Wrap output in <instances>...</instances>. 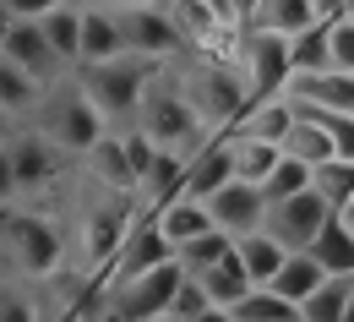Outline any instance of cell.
Listing matches in <instances>:
<instances>
[{
    "instance_id": "cell-41",
    "label": "cell",
    "mask_w": 354,
    "mask_h": 322,
    "mask_svg": "<svg viewBox=\"0 0 354 322\" xmlns=\"http://www.w3.org/2000/svg\"><path fill=\"white\" fill-rule=\"evenodd\" d=\"M17 137H22V132H17V120H11L6 109H0V153H6V147H11Z\"/></svg>"
},
{
    "instance_id": "cell-12",
    "label": "cell",
    "mask_w": 354,
    "mask_h": 322,
    "mask_svg": "<svg viewBox=\"0 0 354 322\" xmlns=\"http://www.w3.org/2000/svg\"><path fill=\"white\" fill-rule=\"evenodd\" d=\"M11 11H17V6H11ZM0 55H6L11 66H22L39 88H49V82L60 88V66H66V60L49 49L39 17H22V11H17V22H11V33H6V49H0Z\"/></svg>"
},
{
    "instance_id": "cell-5",
    "label": "cell",
    "mask_w": 354,
    "mask_h": 322,
    "mask_svg": "<svg viewBox=\"0 0 354 322\" xmlns=\"http://www.w3.org/2000/svg\"><path fill=\"white\" fill-rule=\"evenodd\" d=\"M6 251H11V268L28 278H49L66 257V240L60 224H49L44 213H11L6 224Z\"/></svg>"
},
{
    "instance_id": "cell-32",
    "label": "cell",
    "mask_w": 354,
    "mask_h": 322,
    "mask_svg": "<svg viewBox=\"0 0 354 322\" xmlns=\"http://www.w3.org/2000/svg\"><path fill=\"white\" fill-rule=\"evenodd\" d=\"M306 191H316V170L283 153V164H278V175H272V181L262 186L267 208H278V202H295V197H306Z\"/></svg>"
},
{
    "instance_id": "cell-9",
    "label": "cell",
    "mask_w": 354,
    "mask_h": 322,
    "mask_svg": "<svg viewBox=\"0 0 354 322\" xmlns=\"http://www.w3.org/2000/svg\"><path fill=\"white\" fill-rule=\"evenodd\" d=\"M120 28H126V55L136 60H169L175 49H185L169 6H120Z\"/></svg>"
},
{
    "instance_id": "cell-33",
    "label": "cell",
    "mask_w": 354,
    "mask_h": 322,
    "mask_svg": "<svg viewBox=\"0 0 354 322\" xmlns=\"http://www.w3.org/2000/svg\"><path fill=\"white\" fill-rule=\"evenodd\" d=\"M229 317H234V322H306V317H300V306H289L278 289H251Z\"/></svg>"
},
{
    "instance_id": "cell-23",
    "label": "cell",
    "mask_w": 354,
    "mask_h": 322,
    "mask_svg": "<svg viewBox=\"0 0 354 322\" xmlns=\"http://www.w3.org/2000/svg\"><path fill=\"white\" fill-rule=\"evenodd\" d=\"M88 164H93V175H98V186H109L115 197H131L136 191V175H131V164H126V142H120V132H109V137L98 142L88 153Z\"/></svg>"
},
{
    "instance_id": "cell-17",
    "label": "cell",
    "mask_w": 354,
    "mask_h": 322,
    "mask_svg": "<svg viewBox=\"0 0 354 322\" xmlns=\"http://www.w3.org/2000/svg\"><path fill=\"white\" fill-rule=\"evenodd\" d=\"M295 126H300L295 98H272V104H257V109H251V115H245L223 142H272V147H283Z\"/></svg>"
},
{
    "instance_id": "cell-45",
    "label": "cell",
    "mask_w": 354,
    "mask_h": 322,
    "mask_svg": "<svg viewBox=\"0 0 354 322\" xmlns=\"http://www.w3.org/2000/svg\"><path fill=\"white\" fill-rule=\"evenodd\" d=\"M153 322H180V317H153Z\"/></svg>"
},
{
    "instance_id": "cell-28",
    "label": "cell",
    "mask_w": 354,
    "mask_h": 322,
    "mask_svg": "<svg viewBox=\"0 0 354 322\" xmlns=\"http://www.w3.org/2000/svg\"><path fill=\"white\" fill-rule=\"evenodd\" d=\"M310 257L322 262V274L327 278H354V235L344 219H333L327 230H322V240L310 246Z\"/></svg>"
},
{
    "instance_id": "cell-10",
    "label": "cell",
    "mask_w": 354,
    "mask_h": 322,
    "mask_svg": "<svg viewBox=\"0 0 354 322\" xmlns=\"http://www.w3.org/2000/svg\"><path fill=\"white\" fill-rule=\"evenodd\" d=\"M169 262H180L169 235L158 230L153 213H136V230H131V240H126V251H120V262H115L109 278H115V289H120V284H136V278L158 274V268H169Z\"/></svg>"
},
{
    "instance_id": "cell-20",
    "label": "cell",
    "mask_w": 354,
    "mask_h": 322,
    "mask_svg": "<svg viewBox=\"0 0 354 322\" xmlns=\"http://www.w3.org/2000/svg\"><path fill=\"white\" fill-rule=\"evenodd\" d=\"M153 219H158V230L169 235V246H175V251H185V246H196L202 235L218 230V224H213V213H207V202H191V197H180V202H169V208H158Z\"/></svg>"
},
{
    "instance_id": "cell-27",
    "label": "cell",
    "mask_w": 354,
    "mask_h": 322,
    "mask_svg": "<svg viewBox=\"0 0 354 322\" xmlns=\"http://www.w3.org/2000/svg\"><path fill=\"white\" fill-rule=\"evenodd\" d=\"M229 147H234V181L257 186V191H262V186L278 175V164H283V147H272V142H229Z\"/></svg>"
},
{
    "instance_id": "cell-39",
    "label": "cell",
    "mask_w": 354,
    "mask_h": 322,
    "mask_svg": "<svg viewBox=\"0 0 354 322\" xmlns=\"http://www.w3.org/2000/svg\"><path fill=\"white\" fill-rule=\"evenodd\" d=\"M0 322H39V306L28 295H0Z\"/></svg>"
},
{
    "instance_id": "cell-11",
    "label": "cell",
    "mask_w": 354,
    "mask_h": 322,
    "mask_svg": "<svg viewBox=\"0 0 354 322\" xmlns=\"http://www.w3.org/2000/svg\"><path fill=\"white\" fill-rule=\"evenodd\" d=\"M180 284H185V268H180V262H169V268H158V274L136 278V284H120V289H115V312H120L126 322L169 317V312H175Z\"/></svg>"
},
{
    "instance_id": "cell-40",
    "label": "cell",
    "mask_w": 354,
    "mask_h": 322,
    "mask_svg": "<svg viewBox=\"0 0 354 322\" xmlns=\"http://www.w3.org/2000/svg\"><path fill=\"white\" fill-rule=\"evenodd\" d=\"M17 197H22V191H17V170H11V147H6V153H0V208H6V202H17Z\"/></svg>"
},
{
    "instance_id": "cell-14",
    "label": "cell",
    "mask_w": 354,
    "mask_h": 322,
    "mask_svg": "<svg viewBox=\"0 0 354 322\" xmlns=\"http://www.w3.org/2000/svg\"><path fill=\"white\" fill-rule=\"evenodd\" d=\"M22 17H39L49 49L66 60V66H82V6L71 0H49V6H17Z\"/></svg>"
},
{
    "instance_id": "cell-31",
    "label": "cell",
    "mask_w": 354,
    "mask_h": 322,
    "mask_svg": "<svg viewBox=\"0 0 354 322\" xmlns=\"http://www.w3.org/2000/svg\"><path fill=\"white\" fill-rule=\"evenodd\" d=\"M289 55H295V77H327L333 71V33L310 28V33H300L289 44Z\"/></svg>"
},
{
    "instance_id": "cell-37",
    "label": "cell",
    "mask_w": 354,
    "mask_h": 322,
    "mask_svg": "<svg viewBox=\"0 0 354 322\" xmlns=\"http://www.w3.org/2000/svg\"><path fill=\"white\" fill-rule=\"evenodd\" d=\"M300 109V104H295ZM300 115H310L327 137H333V153L344 159V164H354V115H327V109H300Z\"/></svg>"
},
{
    "instance_id": "cell-47",
    "label": "cell",
    "mask_w": 354,
    "mask_h": 322,
    "mask_svg": "<svg viewBox=\"0 0 354 322\" xmlns=\"http://www.w3.org/2000/svg\"><path fill=\"white\" fill-rule=\"evenodd\" d=\"M60 322H77V317H60Z\"/></svg>"
},
{
    "instance_id": "cell-24",
    "label": "cell",
    "mask_w": 354,
    "mask_h": 322,
    "mask_svg": "<svg viewBox=\"0 0 354 322\" xmlns=\"http://www.w3.org/2000/svg\"><path fill=\"white\" fill-rule=\"evenodd\" d=\"M234 251H240V262H245V274H251L257 289H272V278L283 274V262H289V251L272 235H245V240H234Z\"/></svg>"
},
{
    "instance_id": "cell-4",
    "label": "cell",
    "mask_w": 354,
    "mask_h": 322,
    "mask_svg": "<svg viewBox=\"0 0 354 322\" xmlns=\"http://www.w3.org/2000/svg\"><path fill=\"white\" fill-rule=\"evenodd\" d=\"M185 93L202 115V132L213 137H229L245 115H251V88H245V71H229V66H196L185 77Z\"/></svg>"
},
{
    "instance_id": "cell-26",
    "label": "cell",
    "mask_w": 354,
    "mask_h": 322,
    "mask_svg": "<svg viewBox=\"0 0 354 322\" xmlns=\"http://www.w3.org/2000/svg\"><path fill=\"white\" fill-rule=\"evenodd\" d=\"M322 284H327V274H322V262H316L310 251H295V257L283 262V274L272 278V289H278L289 306H306V301L322 289Z\"/></svg>"
},
{
    "instance_id": "cell-13",
    "label": "cell",
    "mask_w": 354,
    "mask_h": 322,
    "mask_svg": "<svg viewBox=\"0 0 354 322\" xmlns=\"http://www.w3.org/2000/svg\"><path fill=\"white\" fill-rule=\"evenodd\" d=\"M207 213H213V224H218L229 240H245V235H262L267 224V197L257 191V186H223L218 197L207 202Z\"/></svg>"
},
{
    "instance_id": "cell-30",
    "label": "cell",
    "mask_w": 354,
    "mask_h": 322,
    "mask_svg": "<svg viewBox=\"0 0 354 322\" xmlns=\"http://www.w3.org/2000/svg\"><path fill=\"white\" fill-rule=\"evenodd\" d=\"M349 301H354V278H327L306 306H300V317L306 322H344L349 317Z\"/></svg>"
},
{
    "instance_id": "cell-36",
    "label": "cell",
    "mask_w": 354,
    "mask_h": 322,
    "mask_svg": "<svg viewBox=\"0 0 354 322\" xmlns=\"http://www.w3.org/2000/svg\"><path fill=\"white\" fill-rule=\"evenodd\" d=\"M120 142H126V164H131V175H136V191H142V181L153 175V164H158V142L147 137V132H136V126H120Z\"/></svg>"
},
{
    "instance_id": "cell-2",
    "label": "cell",
    "mask_w": 354,
    "mask_h": 322,
    "mask_svg": "<svg viewBox=\"0 0 354 322\" xmlns=\"http://www.w3.org/2000/svg\"><path fill=\"white\" fill-rule=\"evenodd\" d=\"M33 132H39L55 153H77V159H88L93 147L109 137V120L98 115V104H93L77 82H60V88L44 93V109L33 115Z\"/></svg>"
},
{
    "instance_id": "cell-7",
    "label": "cell",
    "mask_w": 354,
    "mask_h": 322,
    "mask_svg": "<svg viewBox=\"0 0 354 322\" xmlns=\"http://www.w3.org/2000/svg\"><path fill=\"white\" fill-rule=\"evenodd\" d=\"M245 88H251V109L272 104V98H289L295 88V55L289 39H272V33H251L245 39Z\"/></svg>"
},
{
    "instance_id": "cell-15",
    "label": "cell",
    "mask_w": 354,
    "mask_h": 322,
    "mask_svg": "<svg viewBox=\"0 0 354 322\" xmlns=\"http://www.w3.org/2000/svg\"><path fill=\"white\" fill-rule=\"evenodd\" d=\"M126 55L120 6H82V66H109ZM77 66V71H82Z\"/></svg>"
},
{
    "instance_id": "cell-6",
    "label": "cell",
    "mask_w": 354,
    "mask_h": 322,
    "mask_svg": "<svg viewBox=\"0 0 354 322\" xmlns=\"http://www.w3.org/2000/svg\"><path fill=\"white\" fill-rule=\"evenodd\" d=\"M131 230H136V213L126 208V197H109V202L88 208V219H82V262H88V274H115Z\"/></svg>"
},
{
    "instance_id": "cell-38",
    "label": "cell",
    "mask_w": 354,
    "mask_h": 322,
    "mask_svg": "<svg viewBox=\"0 0 354 322\" xmlns=\"http://www.w3.org/2000/svg\"><path fill=\"white\" fill-rule=\"evenodd\" d=\"M333 71H349L354 77V22L333 28Z\"/></svg>"
},
{
    "instance_id": "cell-21",
    "label": "cell",
    "mask_w": 354,
    "mask_h": 322,
    "mask_svg": "<svg viewBox=\"0 0 354 322\" xmlns=\"http://www.w3.org/2000/svg\"><path fill=\"white\" fill-rule=\"evenodd\" d=\"M202 278V289H207V301L218 306V312H234L257 284H251V274H245V262H240V251H229L218 268H207V274H196Z\"/></svg>"
},
{
    "instance_id": "cell-16",
    "label": "cell",
    "mask_w": 354,
    "mask_h": 322,
    "mask_svg": "<svg viewBox=\"0 0 354 322\" xmlns=\"http://www.w3.org/2000/svg\"><path fill=\"white\" fill-rule=\"evenodd\" d=\"M223 186H234V147L213 137L191 159V170H185V197H191V202H213Z\"/></svg>"
},
{
    "instance_id": "cell-34",
    "label": "cell",
    "mask_w": 354,
    "mask_h": 322,
    "mask_svg": "<svg viewBox=\"0 0 354 322\" xmlns=\"http://www.w3.org/2000/svg\"><path fill=\"white\" fill-rule=\"evenodd\" d=\"M229 251H234V240H229L223 230H213V235H202L196 246L180 251V268H185V274H207V268H218Z\"/></svg>"
},
{
    "instance_id": "cell-35",
    "label": "cell",
    "mask_w": 354,
    "mask_h": 322,
    "mask_svg": "<svg viewBox=\"0 0 354 322\" xmlns=\"http://www.w3.org/2000/svg\"><path fill=\"white\" fill-rule=\"evenodd\" d=\"M316 191L333 202V213H344L354 202V164H344V159H333L327 170H316Z\"/></svg>"
},
{
    "instance_id": "cell-25",
    "label": "cell",
    "mask_w": 354,
    "mask_h": 322,
    "mask_svg": "<svg viewBox=\"0 0 354 322\" xmlns=\"http://www.w3.org/2000/svg\"><path fill=\"white\" fill-rule=\"evenodd\" d=\"M169 17H175L180 39H185V44H196V49H207L223 33L218 6H213V0H175V6H169Z\"/></svg>"
},
{
    "instance_id": "cell-43",
    "label": "cell",
    "mask_w": 354,
    "mask_h": 322,
    "mask_svg": "<svg viewBox=\"0 0 354 322\" xmlns=\"http://www.w3.org/2000/svg\"><path fill=\"white\" fill-rule=\"evenodd\" d=\"M196 322H234V317H229V312H218V306H213L207 317H196Z\"/></svg>"
},
{
    "instance_id": "cell-42",
    "label": "cell",
    "mask_w": 354,
    "mask_h": 322,
    "mask_svg": "<svg viewBox=\"0 0 354 322\" xmlns=\"http://www.w3.org/2000/svg\"><path fill=\"white\" fill-rule=\"evenodd\" d=\"M11 22H17V11H11V6H0V49H6V33H11Z\"/></svg>"
},
{
    "instance_id": "cell-46",
    "label": "cell",
    "mask_w": 354,
    "mask_h": 322,
    "mask_svg": "<svg viewBox=\"0 0 354 322\" xmlns=\"http://www.w3.org/2000/svg\"><path fill=\"white\" fill-rule=\"evenodd\" d=\"M344 322H354V301H349V317H344Z\"/></svg>"
},
{
    "instance_id": "cell-8",
    "label": "cell",
    "mask_w": 354,
    "mask_h": 322,
    "mask_svg": "<svg viewBox=\"0 0 354 322\" xmlns=\"http://www.w3.org/2000/svg\"><path fill=\"white\" fill-rule=\"evenodd\" d=\"M333 219H338V213H333V202H327L322 191H306V197H295V202H278V208H267L262 235H272V240H278V246L295 257V251H310Z\"/></svg>"
},
{
    "instance_id": "cell-19",
    "label": "cell",
    "mask_w": 354,
    "mask_h": 322,
    "mask_svg": "<svg viewBox=\"0 0 354 322\" xmlns=\"http://www.w3.org/2000/svg\"><path fill=\"white\" fill-rule=\"evenodd\" d=\"M289 98L300 109H327V115H354V77L349 71H327V77H295Z\"/></svg>"
},
{
    "instance_id": "cell-18",
    "label": "cell",
    "mask_w": 354,
    "mask_h": 322,
    "mask_svg": "<svg viewBox=\"0 0 354 322\" xmlns=\"http://www.w3.org/2000/svg\"><path fill=\"white\" fill-rule=\"evenodd\" d=\"M11 170H17V191H44L55 181V170H60V153L28 126L22 137L11 142Z\"/></svg>"
},
{
    "instance_id": "cell-1",
    "label": "cell",
    "mask_w": 354,
    "mask_h": 322,
    "mask_svg": "<svg viewBox=\"0 0 354 322\" xmlns=\"http://www.w3.org/2000/svg\"><path fill=\"white\" fill-rule=\"evenodd\" d=\"M136 132H147L164 153H185V159H196L213 142L202 132V115H196L185 82H175V77H153V88H147L142 109H136Z\"/></svg>"
},
{
    "instance_id": "cell-44",
    "label": "cell",
    "mask_w": 354,
    "mask_h": 322,
    "mask_svg": "<svg viewBox=\"0 0 354 322\" xmlns=\"http://www.w3.org/2000/svg\"><path fill=\"white\" fill-rule=\"evenodd\" d=\"M338 219H344V224H349V235H354V202L344 208V213H338Z\"/></svg>"
},
{
    "instance_id": "cell-3",
    "label": "cell",
    "mask_w": 354,
    "mask_h": 322,
    "mask_svg": "<svg viewBox=\"0 0 354 322\" xmlns=\"http://www.w3.org/2000/svg\"><path fill=\"white\" fill-rule=\"evenodd\" d=\"M153 77H158L153 60L120 55V60H109V66H82V71H77V88L98 104L104 120L136 126V109H142V98H147V88H153Z\"/></svg>"
},
{
    "instance_id": "cell-22",
    "label": "cell",
    "mask_w": 354,
    "mask_h": 322,
    "mask_svg": "<svg viewBox=\"0 0 354 322\" xmlns=\"http://www.w3.org/2000/svg\"><path fill=\"white\" fill-rule=\"evenodd\" d=\"M0 109H6L11 120H33V115L44 109V88H39L22 66H11L6 55H0Z\"/></svg>"
},
{
    "instance_id": "cell-29",
    "label": "cell",
    "mask_w": 354,
    "mask_h": 322,
    "mask_svg": "<svg viewBox=\"0 0 354 322\" xmlns=\"http://www.w3.org/2000/svg\"><path fill=\"white\" fill-rule=\"evenodd\" d=\"M283 153H289V159H300V164H310V170H327V164L338 159V153H333V137H327V132H322L310 115H300V126L289 132Z\"/></svg>"
}]
</instances>
